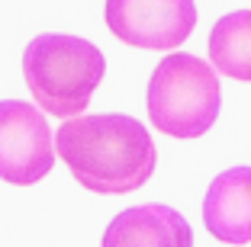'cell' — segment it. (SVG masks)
<instances>
[{
  "instance_id": "cell-3",
  "label": "cell",
  "mask_w": 251,
  "mask_h": 247,
  "mask_svg": "<svg viewBox=\"0 0 251 247\" xmlns=\"http://www.w3.org/2000/svg\"><path fill=\"white\" fill-rule=\"evenodd\" d=\"M148 119L171 138H200L219 116V77L216 67L197 55L174 51L158 61L148 80Z\"/></svg>"
},
{
  "instance_id": "cell-5",
  "label": "cell",
  "mask_w": 251,
  "mask_h": 247,
  "mask_svg": "<svg viewBox=\"0 0 251 247\" xmlns=\"http://www.w3.org/2000/svg\"><path fill=\"white\" fill-rule=\"evenodd\" d=\"M106 26L126 45L168 51L190 39L197 26L193 0H106Z\"/></svg>"
},
{
  "instance_id": "cell-7",
  "label": "cell",
  "mask_w": 251,
  "mask_h": 247,
  "mask_svg": "<svg viewBox=\"0 0 251 247\" xmlns=\"http://www.w3.org/2000/svg\"><path fill=\"white\" fill-rule=\"evenodd\" d=\"M203 225L222 244L251 241V167L222 170L203 196Z\"/></svg>"
},
{
  "instance_id": "cell-2",
  "label": "cell",
  "mask_w": 251,
  "mask_h": 247,
  "mask_svg": "<svg viewBox=\"0 0 251 247\" xmlns=\"http://www.w3.org/2000/svg\"><path fill=\"white\" fill-rule=\"evenodd\" d=\"M106 61L94 42L81 36L42 32L23 51V77L32 100L55 119H74L87 109L100 87Z\"/></svg>"
},
{
  "instance_id": "cell-8",
  "label": "cell",
  "mask_w": 251,
  "mask_h": 247,
  "mask_svg": "<svg viewBox=\"0 0 251 247\" xmlns=\"http://www.w3.org/2000/svg\"><path fill=\"white\" fill-rule=\"evenodd\" d=\"M209 61L226 77L251 84V10L216 20L209 32Z\"/></svg>"
},
{
  "instance_id": "cell-1",
  "label": "cell",
  "mask_w": 251,
  "mask_h": 247,
  "mask_svg": "<svg viewBox=\"0 0 251 247\" xmlns=\"http://www.w3.org/2000/svg\"><path fill=\"white\" fill-rule=\"evenodd\" d=\"M55 154L84 189L100 196H123L145 186L158 164L148 129L123 112L65 119L55 132Z\"/></svg>"
},
{
  "instance_id": "cell-6",
  "label": "cell",
  "mask_w": 251,
  "mask_h": 247,
  "mask_svg": "<svg viewBox=\"0 0 251 247\" xmlns=\"http://www.w3.org/2000/svg\"><path fill=\"white\" fill-rule=\"evenodd\" d=\"M103 247H193V228L177 209L145 202L113 218L103 231Z\"/></svg>"
},
{
  "instance_id": "cell-4",
  "label": "cell",
  "mask_w": 251,
  "mask_h": 247,
  "mask_svg": "<svg viewBox=\"0 0 251 247\" xmlns=\"http://www.w3.org/2000/svg\"><path fill=\"white\" fill-rule=\"evenodd\" d=\"M55 167V135L32 103L0 100V180L32 186Z\"/></svg>"
}]
</instances>
